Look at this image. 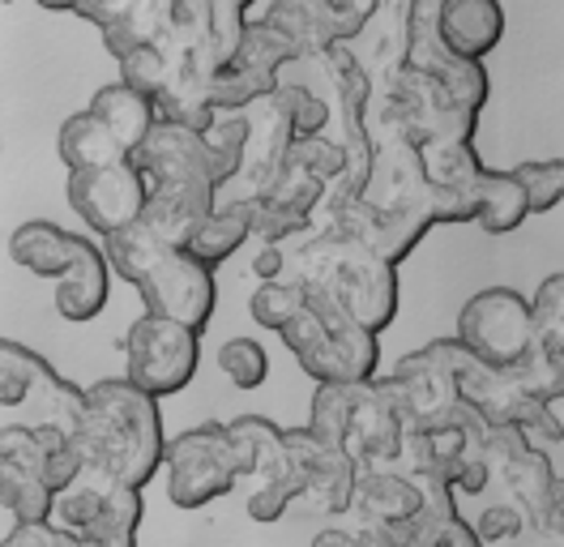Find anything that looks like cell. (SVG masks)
<instances>
[{
  "instance_id": "cell-18",
  "label": "cell",
  "mask_w": 564,
  "mask_h": 547,
  "mask_svg": "<svg viewBox=\"0 0 564 547\" xmlns=\"http://www.w3.org/2000/svg\"><path fill=\"white\" fill-rule=\"evenodd\" d=\"M505 39V9L500 0H445L436 13V43L458 56V61H479L500 47Z\"/></svg>"
},
{
  "instance_id": "cell-25",
  "label": "cell",
  "mask_w": 564,
  "mask_h": 547,
  "mask_svg": "<svg viewBox=\"0 0 564 547\" xmlns=\"http://www.w3.org/2000/svg\"><path fill=\"white\" fill-rule=\"evenodd\" d=\"M86 111H90V116L104 125L107 133L124 146V154H129V159L138 154V146L150 137V129L159 125L154 103L145 99V95H138V90H129V86H120V82L99 86Z\"/></svg>"
},
{
  "instance_id": "cell-52",
  "label": "cell",
  "mask_w": 564,
  "mask_h": 547,
  "mask_svg": "<svg viewBox=\"0 0 564 547\" xmlns=\"http://www.w3.org/2000/svg\"><path fill=\"white\" fill-rule=\"evenodd\" d=\"M39 9H47V13H77V4L82 0H35Z\"/></svg>"
},
{
  "instance_id": "cell-30",
  "label": "cell",
  "mask_w": 564,
  "mask_h": 547,
  "mask_svg": "<svg viewBox=\"0 0 564 547\" xmlns=\"http://www.w3.org/2000/svg\"><path fill=\"white\" fill-rule=\"evenodd\" d=\"M52 487L22 466L0 462V505L13 517V526H35V522H52Z\"/></svg>"
},
{
  "instance_id": "cell-39",
  "label": "cell",
  "mask_w": 564,
  "mask_h": 547,
  "mask_svg": "<svg viewBox=\"0 0 564 547\" xmlns=\"http://www.w3.org/2000/svg\"><path fill=\"white\" fill-rule=\"evenodd\" d=\"M218 368L236 389H261L270 376V355L257 339H227L218 346Z\"/></svg>"
},
{
  "instance_id": "cell-40",
  "label": "cell",
  "mask_w": 564,
  "mask_h": 547,
  "mask_svg": "<svg viewBox=\"0 0 564 547\" xmlns=\"http://www.w3.org/2000/svg\"><path fill=\"white\" fill-rule=\"evenodd\" d=\"M321 197H325V184L321 180H313L308 171H300L295 163H286V168L265 184V193L257 197V202L265 205H279V210H295V214H317Z\"/></svg>"
},
{
  "instance_id": "cell-13",
  "label": "cell",
  "mask_w": 564,
  "mask_h": 547,
  "mask_svg": "<svg viewBox=\"0 0 564 547\" xmlns=\"http://www.w3.org/2000/svg\"><path fill=\"white\" fill-rule=\"evenodd\" d=\"M65 197H69L73 214L99 239H107L138 223L145 197H150V184L133 168V159H124V163H111V168L69 171Z\"/></svg>"
},
{
  "instance_id": "cell-47",
  "label": "cell",
  "mask_w": 564,
  "mask_h": 547,
  "mask_svg": "<svg viewBox=\"0 0 564 547\" xmlns=\"http://www.w3.org/2000/svg\"><path fill=\"white\" fill-rule=\"evenodd\" d=\"M308 547H389V535L381 526H329V530H317Z\"/></svg>"
},
{
  "instance_id": "cell-29",
  "label": "cell",
  "mask_w": 564,
  "mask_h": 547,
  "mask_svg": "<svg viewBox=\"0 0 564 547\" xmlns=\"http://www.w3.org/2000/svg\"><path fill=\"white\" fill-rule=\"evenodd\" d=\"M116 487H120V483H111V479L99 475V471L82 466V475L73 479L65 492H56V501H52V526H56V530H69V535L86 530V526L107 510V501L116 496Z\"/></svg>"
},
{
  "instance_id": "cell-27",
  "label": "cell",
  "mask_w": 564,
  "mask_h": 547,
  "mask_svg": "<svg viewBox=\"0 0 564 547\" xmlns=\"http://www.w3.org/2000/svg\"><path fill=\"white\" fill-rule=\"evenodd\" d=\"M56 154L69 171H90V168H111V163H124V146L107 133L104 125L90 116V111H73L69 120L61 125L56 133Z\"/></svg>"
},
{
  "instance_id": "cell-34",
  "label": "cell",
  "mask_w": 564,
  "mask_h": 547,
  "mask_svg": "<svg viewBox=\"0 0 564 547\" xmlns=\"http://www.w3.org/2000/svg\"><path fill=\"white\" fill-rule=\"evenodd\" d=\"M308 308V296H304V287H295V282H286V278H274V282H261L257 291H252V300H248V312H252V321L261 325V330H270V334H282L300 312Z\"/></svg>"
},
{
  "instance_id": "cell-6",
  "label": "cell",
  "mask_w": 564,
  "mask_h": 547,
  "mask_svg": "<svg viewBox=\"0 0 564 547\" xmlns=\"http://www.w3.org/2000/svg\"><path fill=\"white\" fill-rule=\"evenodd\" d=\"M402 458H411V471L406 475L441 479L458 496H479L492 483V466H488V423L466 407V403L445 423L423 428V432H406Z\"/></svg>"
},
{
  "instance_id": "cell-1",
  "label": "cell",
  "mask_w": 564,
  "mask_h": 547,
  "mask_svg": "<svg viewBox=\"0 0 564 547\" xmlns=\"http://www.w3.org/2000/svg\"><path fill=\"white\" fill-rule=\"evenodd\" d=\"M73 444L82 453V466L141 492L163 471V449H167L159 403L133 389L124 376H104L86 385Z\"/></svg>"
},
{
  "instance_id": "cell-7",
  "label": "cell",
  "mask_w": 564,
  "mask_h": 547,
  "mask_svg": "<svg viewBox=\"0 0 564 547\" xmlns=\"http://www.w3.org/2000/svg\"><path fill=\"white\" fill-rule=\"evenodd\" d=\"M488 466L509 487L513 510L522 513L534 530L561 539L564 483L547 449H534L518 428H488Z\"/></svg>"
},
{
  "instance_id": "cell-2",
  "label": "cell",
  "mask_w": 564,
  "mask_h": 547,
  "mask_svg": "<svg viewBox=\"0 0 564 547\" xmlns=\"http://www.w3.org/2000/svg\"><path fill=\"white\" fill-rule=\"evenodd\" d=\"M282 248V278L304 287L308 296H321L334 308H343L355 325L368 334H386L398 317V270L381 261L372 248L351 239L304 232L286 239Z\"/></svg>"
},
{
  "instance_id": "cell-26",
  "label": "cell",
  "mask_w": 564,
  "mask_h": 547,
  "mask_svg": "<svg viewBox=\"0 0 564 547\" xmlns=\"http://www.w3.org/2000/svg\"><path fill=\"white\" fill-rule=\"evenodd\" d=\"M530 218L527 197H522V184L513 180V171L488 168L479 171V184H475V223L488 232V236H509L518 232Z\"/></svg>"
},
{
  "instance_id": "cell-42",
  "label": "cell",
  "mask_w": 564,
  "mask_h": 547,
  "mask_svg": "<svg viewBox=\"0 0 564 547\" xmlns=\"http://www.w3.org/2000/svg\"><path fill=\"white\" fill-rule=\"evenodd\" d=\"M116 65H120V86H129V90H138V95H145V99L154 103V95L163 90V77H167V61H163L159 43L124 52Z\"/></svg>"
},
{
  "instance_id": "cell-23",
  "label": "cell",
  "mask_w": 564,
  "mask_h": 547,
  "mask_svg": "<svg viewBox=\"0 0 564 547\" xmlns=\"http://www.w3.org/2000/svg\"><path fill=\"white\" fill-rule=\"evenodd\" d=\"M252 239V202H236V197H218L210 214L193 227V236L184 244V253L193 261H202L206 270H218L227 257H236Z\"/></svg>"
},
{
  "instance_id": "cell-46",
  "label": "cell",
  "mask_w": 564,
  "mask_h": 547,
  "mask_svg": "<svg viewBox=\"0 0 564 547\" xmlns=\"http://www.w3.org/2000/svg\"><path fill=\"white\" fill-rule=\"evenodd\" d=\"M475 539L488 547V544H505V539H518L522 535V513L513 505H492V510L479 513V522L470 526Z\"/></svg>"
},
{
  "instance_id": "cell-48",
  "label": "cell",
  "mask_w": 564,
  "mask_h": 547,
  "mask_svg": "<svg viewBox=\"0 0 564 547\" xmlns=\"http://www.w3.org/2000/svg\"><path fill=\"white\" fill-rule=\"evenodd\" d=\"M138 4H145V0H82V4H77V18L90 22L95 31H107V26L124 22Z\"/></svg>"
},
{
  "instance_id": "cell-19",
  "label": "cell",
  "mask_w": 564,
  "mask_h": 547,
  "mask_svg": "<svg viewBox=\"0 0 564 547\" xmlns=\"http://www.w3.org/2000/svg\"><path fill=\"white\" fill-rule=\"evenodd\" d=\"M261 22L291 47L295 61L321 56V52H329V47H343V39H338V18H334V4H329V0H274V4L261 13Z\"/></svg>"
},
{
  "instance_id": "cell-21",
  "label": "cell",
  "mask_w": 564,
  "mask_h": 547,
  "mask_svg": "<svg viewBox=\"0 0 564 547\" xmlns=\"http://www.w3.org/2000/svg\"><path fill=\"white\" fill-rule=\"evenodd\" d=\"M107 296H111V270L104 248L95 239H82V253L69 274L56 278V312L73 325H86L107 308Z\"/></svg>"
},
{
  "instance_id": "cell-41",
  "label": "cell",
  "mask_w": 564,
  "mask_h": 547,
  "mask_svg": "<svg viewBox=\"0 0 564 547\" xmlns=\"http://www.w3.org/2000/svg\"><path fill=\"white\" fill-rule=\"evenodd\" d=\"M286 163H295L300 171H308V175L321 180L325 189H334V184L347 175V159H343V150H338L325 133L295 137V141H291V150H286Z\"/></svg>"
},
{
  "instance_id": "cell-53",
  "label": "cell",
  "mask_w": 564,
  "mask_h": 547,
  "mask_svg": "<svg viewBox=\"0 0 564 547\" xmlns=\"http://www.w3.org/2000/svg\"><path fill=\"white\" fill-rule=\"evenodd\" d=\"M236 4H245V9H252V0H236Z\"/></svg>"
},
{
  "instance_id": "cell-32",
  "label": "cell",
  "mask_w": 564,
  "mask_h": 547,
  "mask_svg": "<svg viewBox=\"0 0 564 547\" xmlns=\"http://www.w3.org/2000/svg\"><path fill=\"white\" fill-rule=\"evenodd\" d=\"M274 90H279V77L257 73V68H245L231 61V65H223L210 77V107H214V116H218V111H240V107L265 99V95H274Z\"/></svg>"
},
{
  "instance_id": "cell-3",
  "label": "cell",
  "mask_w": 564,
  "mask_h": 547,
  "mask_svg": "<svg viewBox=\"0 0 564 547\" xmlns=\"http://www.w3.org/2000/svg\"><path fill=\"white\" fill-rule=\"evenodd\" d=\"M279 339L317 385H368L381 368V339L355 325L343 308H334L321 296H308V308Z\"/></svg>"
},
{
  "instance_id": "cell-38",
  "label": "cell",
  "mask_w": 564,
  "mask_h": 547,
  "mask_svg": "<svg viewBox=\"0 0 564 547\" xmlns=\"http://www.w3.org/2000/svg\"><path fill=\"white\" fill-rule=\"evenodd\" d=\"M236 65L245 68H257V73H270V77H279L282 68L291 65L295 56H291V47L282 43L279 34L270 31L261 18L257 22H245V34H240V47H236V56H231ZM227 61V65H231Z\"/></svg>"
},
{
  "instance_id": "cell-31",
  "label": "cell",
  "mask_w": 564,
  "mask_h": 547,
  "mask_svg": "<svg viewBox=\"0 0 564 547\" xmlns=\"http://www.w3.org/2000/svg\"><path fill=\"white\" fill-rule=\"evenodd\" d=\"M530 346L564 364V274H547L530 300Z\"/></svg>"
},
{
  "instance_id": "cell-43",
  "label": "cell",
  "mask_w": 564,
  "mask_h": 547,
  "mask_svg": "<svg viewBox=\"0 0 564 547\" xmlns=\"http://www.w3.org/2000/svg\"><path fill=\"white\" fill-rule=\"evenodd\" d=\"M279 95H282V103H286V116H291L295 137L325 133L329 107H325V99H321L317 90H308V86H300V82H279Z\"/></svg>"
},
{
  "instance_id": "cell-17",
  "label": "cell",
  "mask_w": 564,
  "mask_h": 547,
  "mask_svg": "<svg viewBox=\"0 0 564 547\" xmlns=\"http://www.w3.org/2000/svg\"><path fill=\"white\" fill-rule=\"evenodd\" d=\"M402 449H406V423L398 419L386 389L377 380L359 385L351 419H347V437H343V453L359 471H386L393 462H402Z\"/></svg>"
},
{
  "instance_id": "cell-36",
  "label": "cell",
  "mask_w": 564,
  "mask_h": 547,
  "mask_svg": "<svg viewBox=\"0 0 564 547\" xmlns=\"http://www.w3.org/2000/svg\"><path fill=\"white\" fill-rule=\"evenodd\" d=\"M505 373L513 376V385L527 394L530 403H547V407H552V403L564 398V364L561 360H547V355L534 351V346H530L513 368H505Z\"/></svg>"
},
{
  "instance_id": "cell-5",
  "label": "cell",
  "mask_w": 564,
  "mask_h": 547,
  "mask_svg": "<svg viewBox=\"0 0 564 547\" xmlns=\"http://www.w3.org/2000/svg\"><path fill=\"white\" fill-rule=\"evenodd\" d=\"M466 360L454 339H436L402 355L398 368L389 376H377V385L386 389V398L393 403L398 419L406 423V432H423V428H436L445 423L454 410L462 407L458 394V368Z\"/></svg>"
},
{
  "instance_id": "cell-22",
  "label": "cell",
  "mask_w": 564,
  "mask_h": 547,
  "mask_svg": "<svg viewBox=\"0 0 564 547\" xmlns=\"http://www.w3.org/2000/svg\"><path fill=\"white\" fill-rule=\"evenodd\" d=\"M82 239L77 232H65L61 223H52V218H31V223H22L13 236H9V257L22 266V270H31L35 278H65L69 266L77 261V253H82Z\"/></svg>"
},
{
  "instance_id": "cell-51",
  "label": "cell",
  "mask_w": 564,
  "mask_h": 547,
  "mask_svg": "<svg viewBox=\"0 0 564 547\" xmlns=\"http://www.w3.org/2000/svg\"><path fill=\"white\" fill-rule=\"evenodd\" d=\"M445 547H484V544L475 539L470 522H458V526H454V535H449V544H445Z\"/></svg>"
},
{
  "instance_id": "cell-33",
  "label": "cell",
  "mask_w": 564,
  "mask_h": 547,
  "mask_svg": "<svg viewBox=\"0 0 564 547\" xmlns=\"http://www.w3.org/2000/svg\"><path fill=\"white\" fill-rule=\"evenodd\" d=\"M355 394H359V385H317L313 407H308V423H304V428H308L321 444L343 449L347 419H351V407H355Z\"/></svg>"
},
{
  "instance_id": "cell-8",
  "label": "cell",
  "mask_w": 564,
  "mask_h": 547,
  "mask_svg": "<svg viewBox=\"0 0 564 547\" xmlns=\"http://www.w3.org/2000/svg\"><path fill=\"white\" fill-rule=\"evenodd\" d=\"M163 479H167V501L188 513L231 496L240 487V475L227 441V423L210 419L172 437L163 449Z\"/></svg>"
},
{
  "instance_id": "cell-37",
  "label": "cell",
  "mask_w": 564,
  "mask_h": 547,
  "mask_svg": "<svg viewBox=\"0 0 564 547\" xmlns=\"http://www.w3.org/2000/svg\"><path fill=\"white\" fill-rule=\"evenodd\" d=\"M513 180L522 184L530 214H552L564 197V163L561 159H530L513 168Z\"/></svg>"
},
{
  "instance_id": "cell-45",
  "label": "cell",
  "mask_w": 564,
  "mask_h": 547,
  "mask_svg": "<svg viewBox=\"0 0 564 547\" xmlns=\"http://www.w3.org/2000/svg\"><path fill=\"white\" fill-rule=\"evenodd\" d=\"M329 4H334V18H338V39H343V47H351L355 39L377 22V13H381L386 0H329Z\"/></svg>"
},
{
  "instance_id": "cell-11",
  "label": "cell",
  "mask_w": 564,
  "mask_h": 547,
  "mask_svg": "<svg viewBox=\"0 0 564 547\" xmlns=\"http://www.w3.org/2000/svg\"><path fill=\"white\" fill-rule=\"evenodd\" d=\"M138 296L150 317H163L193 334H206V325L214 321V304H218V282H214V270L193 261L188 253L163 248L141 270Z\"/></svg>"
},
{
  "instance_id": "cell-28",
  "label": "cell",
  "mask_w": 564,
  "mask_h": 547,
  "mask_svg": "<svg viewBox=\"0 0 564 547\" xmlns=\"http://www.w3.org/2000/svg\"><path fill=\"white\" fill-rule=\"evenodd\" d=\"M141 517H145V496L133 487H116V496L107 501V510L86 526L69 535L65 530V544L69 547H138Z\"/></svg>"
},
{
  "instance_id": "cell-49",
  "label": "cell",
  "mask_w": 564,
  "mask_h": 547,
  "mask_svg": "<svg viewBox=\"0 0 564 547\" xmlns=\"http://www.w3.org/2000/svg\"><path fill=\"white\" fill-rule=\"evenodd\" d=\"M0 547H65V530H56L52 522H35V526H13Z\"/></svg>"
},
{
  "instance_id": "cell-15",
  "label": "cell",
  "mask_w": 564,
  "mask_h": 547,
  "mask_svg": "<svg viewBox=\"0 0 564 547\" xmlns=\"http://www.w3.org/2000/svg\"><path fill=\"white\" fill-rule=\"evenodd\" d=\"M236 116L245 125V159H240V175L223 193L236 202H257L265 193V184L286 168V150L295 141V129H291V116H286V103L279 90L240 107Z\"/></svg>"
},
{
  "instance_id": "cell-10",
  "label": "cell",
  "mask_w": 564,
  "mask_h": 547,
  "mask_svg": "<svg viewBox=\"0 0 564 547\" xmlns=\"http://www.w3.org/2000/svg\"><path fill=\"white\" fill-rule=\"evenodd\" d=\"M462 351L484 368H513L530 351V300L513 287H484L458 312Z\"/></svg>"
},
{
  "instance_id": "cell-44",
  "label": "cell",
  "mask_w": 564,
  "mask_h": 547,
  "mask_svg": "<svg viewBox=\"0 0 564 547\" xmlns=\"http://www.w3.org/2000/svg\"><path fill=\"white\" fill-rule=\"evenodd\" d=\"M313 227L308 214H295V210H279V205L252 202V239L261 244H286V239L304 236Z\"/></svg>"
},
{
  "instance_id": "cell-24",
  "label": "cell",
  "mask_w": 564,
  "mask_h": 547,
  "mask_svg": "<svg viewBox=\"0 0 564 547\" xmlns=\"http://www.w3.org/2000/svg\"><path fill=\"white\" fill-rule=\"evenodd\" d=\"M420 483V510L411 522L386 530L389 547H445L454 526L462 522L458 513V492L441 479H415Z\"/></svg>"
},
{
  "instance_id": "cell-14",
  "label": "cell",
  "mask_w": 564,
  "mask_h": 547,
  "mask_svg": "<svg viewBox=\"0 0 564 547\" xmlns=\"http://www.w3.org/2000/svg\"><path fill=\"white\" fill-rule=\"evenodd\" d=\"M133 168L145 175L150 189H167V193H193V197H214L218 202V184H214V163L206 150V137L180 125H154L150 137L138 146Z\"/></svg>"
},
{
  "instance_id": "cell-4",
  "label": "cell",
  "mask_w": 564,
  "mask_h": 547,
  "mask_svg": "<svg viewBox=\"0 0 564 547\" xmlns=\"http://www.w3.org/2000/svg\"><path fill=\"white\" fill-rule=\"evenodd\" d=\"M227 441L236 453V475L245 483V513L261 526H274L295 505V479L286 453V428L265 415H236L227 423Z\"/></svg>"
},
{
  "instance_id": "cell-20",
  "label": "cell",
  "mask_w": 564,
  "mask_h": 547,
  "mask_svg": "<svg viewBox=\"0 0 564 547\" xmlns=\"http://www.w3.org/2000/svg\"><path fill=\"white\" fill-rule=\"evenodd\" d=\"M351 510L368 526L393 530V526L411 522L415 510H420V483H415V475L393 471V466H386V471H359Z\"/></svg>"
},
{
  "instance_id": "cell-35",
  "label": "cell",
  "mask_w": 564,
  "mask_h": 547,
  "mask_svg": "<svg viewBox=\"0 0 564 547\" xmlns=\"http://www.w3.org/2000/svg\"><path fill=\"white\" fill-rule=\"evenodd\" d=\"M206 150H210V163H214V184L218 193L240 175V159H245V125L236 111H218L206 129Z\"/></svg>"
},
{
  "instance_id": "cell-12",
  "label": "cell",
  "mask_w": 564,
  "mask_h": 547,
  "mask_svg": "<svg viewBox=\"0 0 564 547\" xmlns=\"http://www.w3.org/2000/svg\"><path fill=\"white\" fill-rule=\"evenodd\" d=\"M86 389L56 373L39 351L0 339V407H35V423H56L73 437Z\"/></svg>"
},
{
  "instance_id": "cell-16",
  "label": "cell",
  "mask_w": 564,
  "mask_h": 547,
  "mask_svg": "<svg viewBox=\"0 0 564 547\" xmlns=\"http://www.w3.org/2000/svg\"><path fill=\"white\" fill-rule=\"evenodd\" d=\"M286 453H291L295 501H308V510L317 513H351L359 466L343 449L321 444L308 428H286Z\"/></svg>"
},
{
  "instance_id": "cell-9",
  "label": "cell",
  "mask_w": 564,
  "mask_h": 547,
  "mask_svg": "<svg viewBox=\"0 0 564 547\" xmlns=\"http://www.w3.org/2000/svg\"><path fill=\"white\" fill-rule=\"evenodd\" d=\"M202 364V334L184 330L176 321L141 312L124 334V380L141 389L145 398H172L193 385Z\"/></svg>"
},
{
  "instance_id": "cell-50",
  "label": "cell",
  "mask_w": 564,
  "mask_h": 547,
  "mask_svg": "<svg viewBox=\"0 0 564 547\" xmlns=\"http://www.w3.org/2000/svg\"><path fill=\"white\" fill-rule=\"evenodd\" d=\"M252 274H257L261 282H274V278H282V248H279V244H265V248L252 257Z\"/></svg>"
}]
</instances>
